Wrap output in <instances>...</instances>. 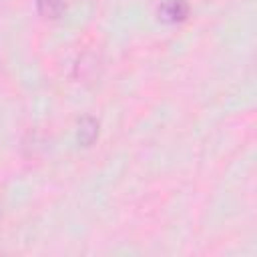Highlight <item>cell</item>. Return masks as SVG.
<instances>
[{
  "instance_id": "obj_2",
  "label": "cell",
  "mask_w": 257,
  "mask_h": 257,
  "mask_svg": "<svg viewBox=\"0 0 257 257\" xmlns=\"http://www.w3.org/2000/svg\"><path fill=\"white\" fill-rule=\"evenodd\" d=\"M98 137V122L92 116H82L78 120V143L82 147H90Z\"/></svg>"
},
{
  "instance_id": "obj_1",
  "label": "cell",
  "mask_w": 257,
  "mask_h": 257,
  "mask_svg": "<svg viewBox=\"0 0 257 257\" xmlns=\"http://www.w3.org/2000/svg\"><path fill=\"white\" fill-rule=\"evenodd\" d=\"M157 14L167 24L183 22L189 16V4H187V0H163L159 4Z\"/></svg>"
},
{
  "instance_id": "obj_3",
  "label": "cell",
  "mask_w": 257,
  "mask_h": 257,
  "mask_svg": "<svg viewBox=\"0 0 257 257\" xmlns=\"http://www.w3.org/2000/svg\"><path fill=\"white\" fill-rule=\"evenodd\" d=\"M36 8L44 18H58L64 10V0H36Z\"/></svg>"
}]
</instances>
